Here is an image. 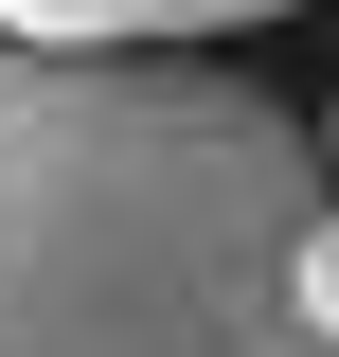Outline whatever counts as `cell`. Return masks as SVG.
Segmentation results:
<instances>
[{"instance_id":"obj_1","label":"cell","mask_w":339,"mask_h":357,"mask_svg":"<svg viewBox=\"0 0 339 357\" xmlns=\"http://www.w3.org/2000/svg\"><path fill=\"white\" fill-rule=\"evenodd\" d=\"M322 232V143L232 54L0 36V357H339L303 304Z\"/></svg>"},{"instance_id":"obj_2","label":"cell","mask_w":339,"mask_h":357,"mask_svg":"<svg viewBox=\"0 0 339 357\" xmlns=\"http://www.w3.org/2000/svg\"><path fill=\"white\" fill-rule=\"evenodd\" d=\"M250 18H286V0H0L18 54H214Z\"/></svg>"},{"instance_id":"obj_3","label":"cell","mask_w":339,"mask_h":357,"mask_svg":"<svg viewBox=\"0 0 339 357\" xmlns=\"http://www.w3.org/2000/svg\"><path fill=\"white\" fill-rule=\"evenodd\" d=\"M322 126H339V107H322ZM322 178H339V143H322Z\"/></svg>"}]
</instances>
